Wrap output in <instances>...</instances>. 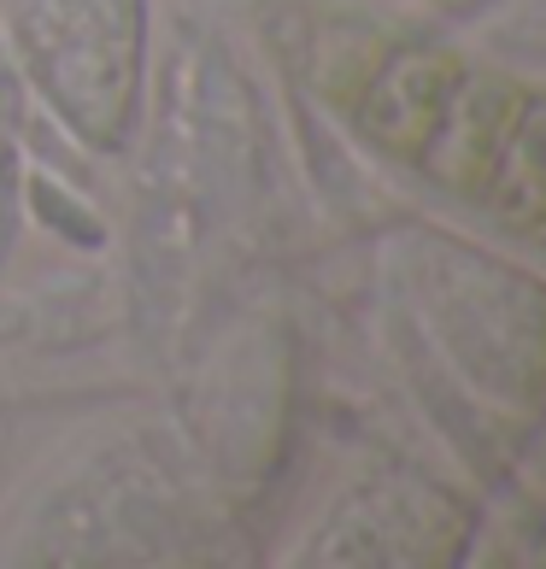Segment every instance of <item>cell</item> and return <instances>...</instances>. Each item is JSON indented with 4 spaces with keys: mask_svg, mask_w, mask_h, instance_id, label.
Masks as SVG:
<instances>
[{
    "mask_svg": "<svg viewBox=\"0 0 546 569\" xmlns=\"http://www.w3.org/2000/svg\"><path fill=\"white\" fill-rule=\"evenodd\" d=\"M523 82L499 77V71H458L447 107H440V123L429 147L417 153V171L435 177L447 194L458 200H476L482 182H488L499 147H506L517 107H523Z\"/></svg>",
    "mask_w": 546,
    "mask_h": 569,
    "instance_id": "cell-1",
    "label": "cell"
},
{
    "mask_svg": "<svg viewBox=\"0 0 546 569\" xmlns=\"http://www.w3.org/2000/svg\"><path fill=\"white\" fill-rule=\"evenodd\" d=\"M458 71L465 66L440 48H400L365 82L359 107H353V123L365 130L370 147L417 164V153L429 147L435 123H440V107H447Z\"/></svg>",
    "mask_w": 546,
    "mask_h": 569,
    "instance_id": "cell-2",
    "label": "cell"
},
{
    "mask_svg": "<svg viewBox=\"0 0 546 569\" xmlns=\"http://www.w3.org/2000/svg\"><path fill=\"white\" fill-rule=\"evenodd\" d=\"M476 200L499 229L523 241H546V94H523L517 123Z\"/></svg>",
    "mask_w": 546,
    "mask_h": 569,
    "instance_id": "cell-3",
    "label": "cell"
}]
</instances>
